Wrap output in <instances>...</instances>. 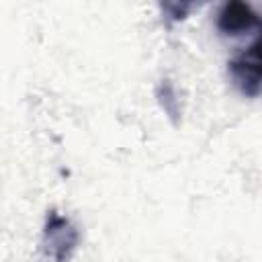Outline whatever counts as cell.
<instances>
[{"label":"cell","mask_w":262,"mask_h":262,"mask_svg":"<svg viewBox=\"0 0 262 262\" xmlns=\"http://www.w3.org/2000/svg\"><path fill=\"white\" fill-rule=\"evenodd\" d=\"M80 242V233L76 229V225L59 215L57 211H49L45 217V225H43V252L45 256H49L53 262H68Z\"/></svg>","instance_id":"obj_1"},{"label":"cell","mask_w":262,"mask_h":262,"mask_svg":"<svg viewBox=\"0 0 262 262\" xmlns=\"http://www.w3.org/2000/svg\"><path fill=\"white\" fill-rule=\"evenodd\" d=\"M227 72L242 94L258 96L262 92V25L256 41L242 55L227 61Z\"/></svg>","instance_id":"obj_2"},{"label":"cell","mask_w":262,"mask_h":262,"mask_svg":"<svg viewBox=\"0 0 262 262\" xmlns=\"http://www.w3.org/2000/svg\"><path fill=\"white\" fill-rule=\"evenodd\" d=\"M260 16L254 12V8L246 2H227L217 14V31L225 37H239L248 35L256 27H260Z\"/></svg>","instance_id":"obj_3"},{"label":"cell","mask_w":262,"mask_h":262,"mask_svg":"<svg viewBox=\"0 0 262 262\" xmlns=\"http://www.w3.org/2000/svg\"><path fill=\"white\" fill-rule=\"evenodd\" d=\"M158 100L162 104V108L168 113V117L176 123L178 121V115H180V106H178V100H176V92L170 84V80H162L160 86H158Z\"/></svg>","instance_id":"obj_4"},{"label":"cell","mask_w":262,"mask_h":262,"mask_svg":"<svg viewBox=\"0 0 262 262\" xmlns=\"http://www.w3.org/2000/svg\"><path fill=\"white\" fill-rule=\"evenodd\" d=\"M192 8H194V4H178V2H166V4H162V10L166 12V16L170 20H182V18H186L188 10H192Z\"/></svg>","instance_id":"obj_5"}]
</instances>
